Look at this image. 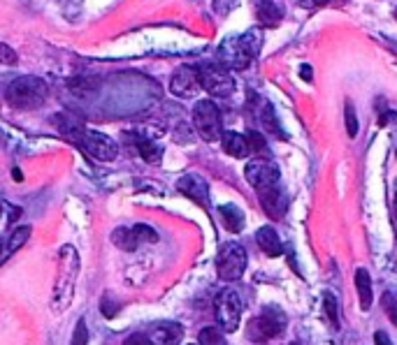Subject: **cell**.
I'll return each mask as SVG.
<instances>
[{
  "label": "cell",
  "mask_w": 397,
  "mask_h": 345,
  "mask_svg": "<svg viewBox=\"0 0 397 345\" xmlns=\"http://www.w3.org/2000/svg\"><path fill=\"white\" fill-rule=\"evenodd\" d=\"M193 125L205 142H218L223 137V125H221V111L211 100H200L193 107Z\"/></svg>",
  "instance_id": "cell-3"
},
{
  "label": "cell",
  "mask_w": 397,
  "mask_h": 345,
  "mask_svg": "<svg viewBox=\"0 0 397 345\" xmlns=\"http://www.w3.org/2000/svg\"><path fill=\"white\" fill-rule=\"evenodd\" d=\"M256 244L261 246V250L267 257H279L283 253V244L279 235L272 227H261L256 232Z\"/></svg>",
  "instance_id": "cell-16"
},
{
  "label": "cell",
  "mask_w": 397,
  "mask_h": 345,
  "mask_svg": "<svg viewBox=\"0 0 397 345\" xmlns=\"http://www.w3.org/2000/svg\"><path fill=\"white\" fill-rule=\"evenodd\" d=\"M221 216H223L228 230L242 232V227H244V213L239 211L237 207H233V204H226V207H221Z\"/></svg>",
  "instance_id": "cell-21"
},
{
  "label": "cell",
  "mask_w": 397,
  "mask_h": 345,
  "mask_svg": "<svg viewBox=\"0 0 397 345\" xmlns=\"http://www.w3.org/2000/svg\"><path fill=\"white\" fill-rule=\"evenodd\" d=\"M200 72V86L214 98H228L235 91V79L230 70H226L221 63H205L198 68Z\"/></svg>",
  "instance_id": "cell-5"
},
{
  "label": "cell",
  "mask_w": 397,
  "mask_h": 345,
  "mask_svg": "<svg viewBox=\"0 0 397 345\" xmlns=\"http://www.w3.org/2000/svg\"><path fill=\"white\" fill-rule=\"evenodd\" d=\"M286 315L279 311V309H265L258 318H253L248 322V329H246V336L261 343V341H270V339H276L281 336L286 331Z\"/></svg>",
  "instance_id": "cell-4"
},
{
  "label": "cell",
  "mask_w": 397,
  "mask_h": 345,
  "mask_svg": "<svg viewBox=\"0 0 397 345\" xmlns=\"http://www.w3.org/2000/svg\"><path fill=\"white\" fill-rule=\"evenodd\" d=\"M383 309L388 313V318H391V322L397 324V299H395L391 292L383 294Z\"/></svg>",
  "instance_id": "cell-28"
},
{
  "label": "cell",
  "mask_w": 397,
  "mask_h": 345,
  "mask_svg": "<svg viewBox=\"0 0 397 345\" xmlns=\"http://www.w3.org/2000/svg\"><path fill=\"white\" fill-rule=\"evenodd\" d=\"M214 315L218 329H223L226 334L235 331L239 327V318H242V299L235 290H221L216 302H214Z\"/></svg>",
  "instance_id": "cell-6"
},
{
  "label": "cell",
  "mask_w": 397,
  "mask_h": 345,
  "mask_svg": "<svg viewBox=\"0 0 397 345\" xmlns=\"http://www.w3.org/2000/svg\"><path fill=\"white\" fill-rule=\"evenodd\" d=\"M244 176L256 190H265V188H272V185L279 183V167L261 155V158L248 160V165L244 167Z\"/></svg>",
  "instance_id": "cell-8"
},
{
  "label": "cell",
  "mask_w": 397,
  "mask_h": 345,
  "mask_svg": "<svg viewBox=\"0 0 397 345\" xmlns=\"http://www.w3.org/2000/svg\"><path fill=\"white\" fill-rule=\"evenodd\" d=\"M200 72L193 65H181V68L174 70L170 79V91L177 98H196L200 91Z\"/></svg>",
  "instance_id": "cell-11"
},
{
  "label": "cell",
  "mask_w": 397,
  "mask_h": 345,
  "mask_svg": "<svg viewBox=\"0 0 397 345\" xmlns=\"http://www.w3.org/2000/svg\"><path fill=\"white\" fill-rule=\"evenodd\" d=\"M154 345H177L184 339V327L177 322H159L149 331Z\"/></svg>",
  "instance_id": "cell-14"
},
{
  "label": "cell",
  "mask_w": 397,
  "mask_h": 345,
  "mask_svg": "<svg viewBox=\"0 0 397 345\" xmlns=\"http://www.w3.org/2000/svg\"><path fill=\"white\" fill-rule=\"evenodd\" d=\"M177 188L186 195L189 200L200 204V207H209V185H207L205 179H202V176H198V174L181 176L179 183H177Z\"/></svg>",
  "instance_id": "cell-13"
},
{
  "label": "cell",
  "mask_w": 397,
  "mask_h": 345,
  "mask_svg": "<svg viewBox=\"0 0 397 345\" xmlns=\"http://www.w3.org/2000/svg\"><path fill=\"white\" fill-rule=\"evenodd\" d=\"M112 241L121 250H137L144 244H156L159 235L149 225H133V227H119L114 230Z\"/></svg>",
  "instance_id": "cell-10"
},
{
  "label": "cell",
  "mask_w": 397,
  "mask_h": 345,
  "mask_svg": "<svg viewBox=\"0 0 397 345\" xmlns=\"http://www.w3.org/2000/svg\"><path fill=\"white\" fill-rule=\"evenodd\" d=\"M54 123L59 125L61 135H66L68 139H72V142H77V144H79L81 135L86 133V128L81 125L79 120H75V118H72V116H66V114H59L56 118H54Z\"/></svg>",
  "instance_id": "cell-20"
},
{
  "label": "cell",
  "mask_w": 397,
  "mask_h": 345,
  "mask_svg": "<svg viewBox=\"0 0 397 345\" xmlns=\"http://www.w3.org/2000/svg\"><path fill=\"white\" fill-rule=\"evenodd\" d=\"M258 200H261V207L265 213L274 220H281L286 216V209H288V202H286V195L281 192L279 185H272V188L258 190Z\"/></svg>",
  "instance_id": "cell-12"
},
{
  "label": "cell",
  "mask_w": 397,
  "mask_h": 345,
  "mask_svg": "<svg viewBox=\"0 0 397 345\" xmlns=\"http://www.w3.org/2000/svg\"><path fill=\"white\" fill-rule=\"evenodd\" d=\"M198 345H228L226 331L218 327H205L198 336Z\"/></svg>",
  "instance_id": "cell-24"
},
{
  "label": "cell",
  "mask_w": 397,
  "mask_h": 345,
  "mask_svg": "<svg viewBox=\"0 0 397 345\" xmlns=\"http://www.w3.org/2000/svg\"><path fill=\"white\" fill-rule=\"evenodd\" d=\"M86 341H89L86 322H84V320H79V322H77L75 334H72V345H86Z\"/></svg>",
  "instance_id": "cell-30"
},
{
  "label": "cell",
  "mask_w": 397,
  "mask_h": 345,
  "mask_svg": "<svg viewBox=\"0 0 397 345\" xmlns=\"http://www.w3.org/2000/svg\"><path fill=\"white\" fill-rule=\"evenodd\" d=\"M395 218H397V195H395Z\"/></svg>",
  "instance_id": "cell-35"
},
{
  "label": "cell",
  "mask_w": 397,
  "mask_h": 345,
  "mask_svg": "<svg viewBox=\"0 0 397 345\" xmlns=\"http://www.w3.org/2000/svg\"><path fill=\"white\" fill-rule=\"evenodd\" d=\"M16 61H19V56H16V51L12 49V46L0 42V63L3 65H16Z\"/></svg>",
  "instance_id": "cell-29"
},
{
  "label": "cell",
  "mask_w": 397,
  "mask_h": 345,
  "mask_svg": "<svg viewBox=\"0 0 397 345\" xmlns=\"http://www.w3.org/2000/svg\"><path fill=\"white\" fill-rule=\"evenodd\" d=\"M246 269V250L239 244H228L221 248L216 257V272L223 281H237L244 276Z\"/></svg>",
  "instance_id": "cell-7"
},
{
  "label": "cell",
  "mask_w": 397,
  "mask_h": 345,
  "mask_svg": "<svg viewBox=\"0 0 397 345\" xmlns=\"http://www.w3.org/2000/svg\"><path fill=\"white\" fill-rule=\"evenodd\" d=\"M124 345H154L151 339L146 336V334H133V336H128Z\"/></svg>",
  "instance_id": "cell-32"
},
{
  "label": "cell",
  "mask_w": 397,
  "mask_h": 345,
  "mask_svg": "<svg viewBox=\"0 0 397 345\" xmlns=\"http://www.w3.org/2000/svg\"><path fill=\"white\" fill-rule=\"evenodd\" d=\"M261 33L251 31L246 35L226 37L218 46V63L226 70H246L251 65L253 56L261 49Z\"/></svg>",
  "instance_id": "cell-1"
},
{
  "label": "cell",
  "mask_w": 397,
  "mask_h": 345,
  "mask_svg": "<svg viewBox=\"0 0 397 345\" xmlns=\"http://www.w3.org/2000/svg\"><path fill=\"white\" fill-rule=\"evenodd\" d=\"M395 19H397V9H395Z\"/></svg>",
  "instance_id": "cell-37"
},
{
  "label": "cell",
  "mask_w": 397,
  "mask_h": 345,
  "mask_svg": "<svg viewBox=\"0 0 397 345\" xmlns=\"http://www.w3.org/2000/svg\"><path fill=\"white\" fill-rule=\"evenodd\" d=\"M291 345H300V343H291Z\"/></svg>",
  "instance_id": "cell-36"
},
{
  "label": "cell",
  "mask_w": 397,
  "mask_h": 345,
  "mask_svg": "<svg viewBox=\"0 0 397 345\" xmlns=\"http://www.w3.org/2000/svg\"><path fill=\"white\" fill-rule=\"evenodd\" d=\"M374 341H376V345H393L386 331H376V334H374Z\"/></svg>",
  "instance_id": "cell-34"
},
{
  "label": "cell",
  "mask_w": 397,
  "mask_h": 345,
  "mask_svg": "<svg viewBox=\"0 0 397 345\" xmlns=\"http://www.w3.org/2000/svg\"><path fill=\"white\" fill-rule=\"evenodd\" d=\"M47 83L38 77H19L7 86V102L14 109L31 111L44 105L47 100Z\"/></svg>",
  "instance_id": "cell-2"
},
{
  "label": "cell",
  "mask_w": 397,
  "mask_h": 345,
  "mask_svg": "<svg viewBox=\"0 0 397 345\" xmlns=\"http://www.w3.org/2000/svg\"><path fill=\"white\" fill-rule=\"evenodd\" d=\"M244 137H246V142H248V151L261 158V155L265 153V148H267L265 137H263L261 133H256V130H248V133H246Z\"/></svg>",
  "instance_id": "cell-25"
},
{
  "label": "cell",
  "mask_w": 397,
  "mask_h": 345,
  "mask_svg": "<svg viewBox=\"0 0 397 345\" xmlns=\"http://www.w3.org/2000/svg\"><path fill=\"white\" fill-rule=\"evenodd\" d=\"M211 5H214V12L216 14L226 16V14H230L239 5V0H211Z\"/></svg>",
  "instance_id": "cell-27"
},
{
  "label": "cell",
  "mask_w": 397,
  "mask_h": 345,
  "mask_svg": "<svg viewBox=\"0 0 397 345\" xmlns=\"http://www.w3.org/2000/svg\"><path fill=\"white\" fill-rule=\"evenodd\" d=\"M356 290H358L360 309H363V311L372 309V302H374L372 281H369V274L365 272V269H358V272H356Z\"/></svg>",
  "instance_id": "cell-18"
},
{
  "label": "cell",
  "mask_w": 397,
  "mask_h": 345,
  "mask_svg": "<svg viewBox=\"0 0 397 345\" xmlns=\"http://www.w3.org/2000/svg\"><path fill=\"white\" fill-rule=\"evenodd\" d=\"M221 142H223L226 153H230L233 158H246V155H251V151H248V142H246L244 135H239V133H223Z\"/></svg>",
  "instance_id": "cell-19"
},
{
  "label": "cell",
  "mask_w": 397,
  "mask_h": 345,
  "mask_svg": "<svg viewBox=\"0 0 397 345\" xmlns=\"http://www.w3.org/2000/svg\"><path fill=\"white\" fill-rule=\"evenodd\" d=\"M261 123L265 125L267 133H272L274 137H279V139L286 137L281 133V125H279V120H276V116H274V111H272L270 105H263V109H261Z\"/></svg>",
  "instance_id": "cell-23"
},
{
  "label": "cell",
  "mask_w": 397,
  "mask_h": 345,
  "mask_svg": "<svg viewBox=\"0 0 397 345\" xmlns=\"http://www.w3.org/2000/svg\"><path fill=\"white\" fill-rule=\"evenodd\" d=\"M79 146L84 148L91 158H96V160H100V163H109L119 155V146L114 139L98 133V130H86L79 139Z\"/></svg>",
  "instance_id": "cell-9"
},
{
  "label": "cell",
  "mask_w": 397,
  "mask_h": 345,
  "mask_svg": "<svg viewBox=\"0 0 397 345\" xmlns=\"http://www.w3.org/2000/svg\"><path fill=\"white\" fill-rule=\"evenodd\" d=\"M31 237V227L29 225H21V227H16L10 232V237H7L3 244H0V264L5 262V259H10L16 250H19L26 241H29Z\"/></svg>",
  "instance_id": "cell-15"
},
{
  "label": "cell",
  "mask_w": 397,
  "mask_h": 345,
  "mask_svg": "<svg viewBox=\"0 0 397 345\" xmlns=\"http://www.w3.org/2000/svg\"><path fill=\"white\" fill-rule=\"evenodd\" d=\"M346 130H348V135L351 137H356L358 135V123H356V111L351 105H346Z\"/></svg>",
  "instance_id": "cell-31"
},
{
  "label": "cell",
  "mask_w": 397,
  "mask_h": 345,
  "mask_svg": "<svg viewBox=\"0 0 397 345\" xmlns=\"http://www.w3.org/2000/svg\"><path fill=\"white\" fill-rule=\"evenodd\" d=\"M256 16L261 19L263 24H279L283 19V5L281 0H258L256 3Z\"/></svg>",
  "instance_id": "cell-17"
},
{
  "label": "cell",
  "mask_w": 397,
  "mask_h": 345,
  "mask_svg": "<svg viewBox=\"0 0 397 345\" xmlns=\"http://www.w3.org/2000/svg\"><path fill=\"white\" fill-rule=\"evenodd\" d=\"M323 306H326V313H328V318L332 320V324H339V315H337V299H335V294L332 292H326L323 294Z\"/></svg>",
  "instance_id": "cell-26"
},
{
  "label": "cell",
  "mask_w": 397,
  "mask_h": 345,
  "mask_svg": "<svg viewBox=\"0 0 397 345\" xmlns=\"http://www.w3.org/2000/svg\"><path fill=\"white\" fill-rule=\"evenodd\" d=\"M137 148H140V155L146 163H159L163 155V148L159 144H154L151 139H144V137L137 139Z\"/></svg>",
  "instance_id": "cell-22"
},
{
  "label": "cell",
  "mask_w": 397,
  "mask_h": 345,
  "mask_svg": "<svg viewBox=\"0 0 397 345\" xmlns=\"http://www.w3.org/2000/svg\"><path fill=\"white\" fill-rule=\"evenodd\" d=\"M300 7L304 9H316V7H323V5H328V0H295Z\"/></svg>",
  "instance_id": "cell-33"
}]
</instances>
